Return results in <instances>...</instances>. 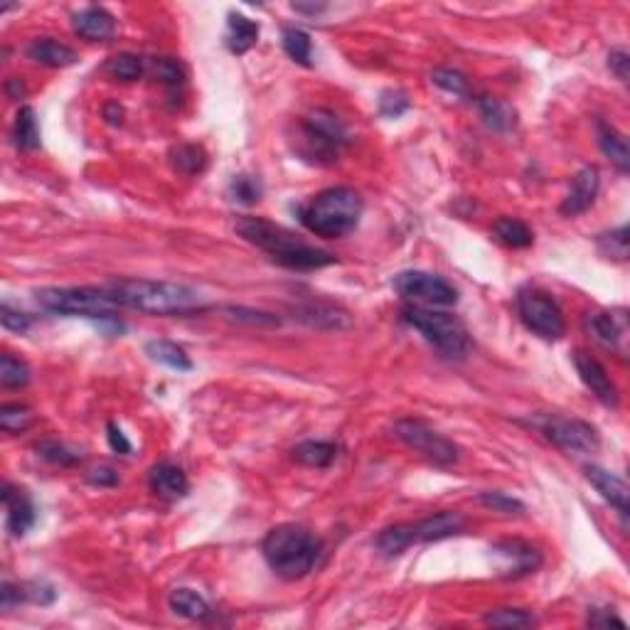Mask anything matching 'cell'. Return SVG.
Instances as JSON below:
<instances>
[{"mask_svg": "<svg viewBox=\"0 0 630 630\" xmlns=\"http://www.w3.org/2000/svg\"><path fill=\"white\" fill-rule=\"evenodd\" d=\"M104 72H107L108 76L118 79V82H136V79H141L143 72H146V62H143V57H138V55L124 52V55H117V57L108 59L107 65H104Z\"/></svg>", "mask_w": 630, "mask_h": 630, "instance_id": "d6a6232c", "label": "cell"}, {"mask_svg": "<svg viewBox=\"0 0 630 630\" xmlns=\"http://www.w3.org/2000/svg\"><path fill=\"white\" fill-rule=\"evenodd\" d=\"M30 367L23 362V360H17V357H13L10 352H5V355L0 357V384L5 387V390H20V387H25L27 381H30Z\"/></svg>", "mask_w": 630, "mask_h": 630, "instance_id": "e575fe53", "label": "cell"}, {"mask_svg": "<svg viewBox=\"0 0 630 630\" xmlns=\"http://www.w3.org/2000/svg\"><path fill=\"white\" fill-rule=\"evenodd\" d=\"M483 623L493 625V628H530L537 621H534V615L520 611V608H498V611L485 614Z\"/></svg>", "mask_w": 630, "mask_h": 630, "instance_id": "8d00e7d4", "label": "cell"}, {"mask_svg": "<svg viewBox=\"0 0 630 630\" xmlns=\"http://www.w3.org/2000/svg\"><path fill=\"white\" fill-rule=\"evenodd\" d=\"M432 82L443 92L453 94V97H468V79L456 69H448V66L433 69Z\"/></svg>", "mask_w": 630, "mask_h": 630, "instance_id": "60d3db41", "label": "cell"}, {"mask_svg": "<svg viewBox=\"0 0 630 630\" xmlns=\"http://www.w3.org/2000/svg\"><path fill=\"white\" fill-rule=\"evenodd\" d=\"M514 303H517V313H520V320L527 330L539 335L542 340L564 338V313H562L559 303L552 299V293L539 289V286H523L514 296Z\"/></svg>", "mask_w": 630, "mask_h": 630, "instance_id": "ba28073f", "label": "cell"}, {"mask_svg": "<svg viewBox=\"0 0 630 630\" xmlns=\"http://www.w3.org/2000/svg\"><path fill=\"white\" fill-rule=\"evenodd\" d=\"M401 320L412 325L416 332H422L423 340L446 360H463L471 352L468 330L456 315L439 313L433 308L404 306L401 308Z\"/></svg>", "mask_w": 630, "mask_h": 630, "instance_id": "5b68a950", "label": "cell"}, {"mask_svg": "<svg viewBox=\"0 0 630 630\" xmlns=\"http://www.w3.org/2000/svg\"><path fill=\"white\" fill-rule=\"evenodd\" d=\"M394 436L401 443H407L409 448H414L416 453H422L426 461H432L433 465H441V468L458 463V456H461L453 441L446 439L443 433L432 429L422 419H399L394 423Z\"/></svg>", "mask_w": 630, "mask_h": 630, "instance_id": "30bf717a", "label": "cell"}, {"mask_svg": "<svg viewBox=\"0 0 630 630\" xmlns=\"http://www.w3.org/2000/svg\"><path fill=\"white\" fill-rule=\"evenodd\" d=\"M409 111V99L407 94L394 92V89H387L381 92L380 97V117L384 118H399L401 114Z\"/></svg>", "mask_w": 630, "mask_h": 630, "instance_id": "7bdbcfd3", "label": "cell"}, {"mask_svg": "<svg viewBox=\"0 0 630 630\" xmlns=\"http://www.w3.org/2000/svg\"><path fill=\"white\" fill-rule=\"evenodd\" d=\"M148 488L160 500L175 503L190 493V481L180 465L173 463V461H160L148 471Z\"/></svg>", "mask_w": 630, "mask_h": 630, "instance_id": "d6986e66", "label": "cell"}, {"mask_svg": "<svg viewBox=\"0 0 630 630\" xmlns=\"http://www.w3.org/2000/svg\"><path fill=\"white\" fill-rule=\"evenodd\" d=\"M86 481L97 485V488H114L118 483V472L111 465H97L86 472Z\"/></svg>", "mask_w": 630, "mask_h": 630, "instance_id": "bcb514c9", "label": "cell"}, {"mask_svg": "<svg viewBox=\"0 0 630 630\" xmlns=\"http://www.w3.org/2000/svg\"><path fill=\"white\" fill-rule=\"evenodd\" d=\"M170 608L173 614L183 615L188 621H205L212 614L208 601L192 589H175L170 594Z\"/></svg>", "mask_w": 630, "mask_h": 630, "instance_id": "f546056e", "label": "cell"}, {"mask_svg": "<svg viewBox=\"0 0 630 630\" xmlns=\"http://www.w3.org/2000/svg\"><path fill=\"white\" fill-rule=\"evenodd\" d=\"M478 503L488 507V510H493V513H503V514L524 513V505L520 503V500L513 498V495H507V493H498V490H485V493H481V495H478Z\"/></svg>", "mask_w": 630, "mask_h": 630, "instance_id": "ab89813d", "label": "cell"}, {"mask_svg": "<svg viewBox=\"0 0 630 630\" xmlns=\"http://www.w3.org/2000/svg\"><path fill=\"white\" fill-rule=\"evenodd\" d=\"M628 66H630V55L625 50H611L608 55V69L614 72L621 82H628Z\"/></svg>", "mask_w": 630, "mask_h": 630, "instance_id": "7dc6e473", "label": "cell"}, {"mask_svg": "<svg viewBox=\"0 0 630 630\" xmlns=\"http://www.w3.org/2000/svg\"><path fill=\"white\" fill-rule=\"evenodd\" d=\"M475 107H478L483 124L488 126L490 131L507 133L514 126V121H517L514 108L507 101L498 99V97H478Z\"/></svg>", "mask_w": 630, "mask_h": 630, "instance_id": "cb8c5ba5", "label": "cell"}, {"mask_svg": "<svg viewBox=\"0 0 630 630\" xmlns=\"http://www.w3.org/2000/svg\"><path fill=\"white\" fill-rule=\"evenodd\" d=\"M35 451H37V456L40 458H45V461H50V463L55 465H62V468H69V465H76L82 461V456H79L76 451L66 448L65 443H59V441H40V443L35 446Z\"/></svg>", "mask_w": 630, "mask_h": 630, "instance_id": "f35d334b", "label": "cell"}, {"mask_svg": "<svg viewBox=\"0 0 630 630\" xmlns=\"http://www.w3.org/2000/svg\"><path fill=\"white\" fill-rule=\"evenodd\" d=\"M537 429L542 436L554 443L556 448H562L566 453L581 456V453H596L601 446L598 432L589 422L581 419H569V416H544L539 419Z\"/></svg>", "mask_w": 630, "mask_h": 630, "instance_id": "8fae6325", "label": "cell"}, {"mask_svg": "<svg viewBox=\"0 0 630 630\" xmlns=\"http://www.w3.org/2000/svg\"><path fill=\"white\" fill-rule=\"evenodd\" d=\"M0 323L10 332H27L30 330V325H33V318L27 313H23V310H13L8 303H3V306H0Z\"/></svg>", "mask_w": 630, "mask_h": 630, "instance_id": "ee69618b", "label": "cell"}, {"mask_svg": "<svg viewBox=\"0 0 630 630\" xmlns=\"http://www.w3.org/2000/svg\"><path fill=\"white\" fill-rule=\"evenodd\" d=\"M598 251L604 254L605 259H614V261H625L628 259V227L623 224L614 232H605L598 237Z\"/></svg>", "mask_w": 630, "mask_h": 630, "instance_id": "74e56055", "label": "cell"}, {"mask_svg": "<svg viewBox=\"0 0 630 630\" xmlns=\"http://www.w3.org/2000/svg\"><path fill=\"white\" fill-rule=\"evenodd\" d=\"M104 118H107L111 126H121L124 124V108L118 107L117 101H111L104 107Z\"/></svg>", "mask_w": 630, "mask_h": 630, "instance_id": "681fc988", "label": "cell"}, {"mask_svg": "<svg viewBox=\"0 0 630 630\" xmlns=\"http://www.w3.org/2000/svg\"><path fill=\"white\" fill-rule=\"evenodd\" d=\"M35 300L40 308L57 315H69V318H92V320H107V323H118V306L117 300L108 296L104 289H76V286H47V289L35 290Z\"/></svg>", "mask_w": 630, "mask_h": 630, "instance_id": "8992f818", "label": "cell"}, {"mask_svg": "<svg viewBox=\"0 0 630 630\" xmlns=\"http://www.w3.org/2000/svg\"><path fill=\"white\" fill-rule=\"evenodd\" d=\"M586 330L591 338L614 350V352H625V338H628V323L623 310H596L586 315Z\"/></svg>", "mask_w": 630, "mask_h": 630, "instance_id": "5bb4252c", "label": "cell"}, {"mask_svg": "<svg viewBox=\"0 0 630 630\" xmlns=\"http://www.w3.org/2000/svg\"><path fill=\"white\" fill-rule=\"evenodd\" d=\"M574 367H576L581 381L586 384V390H589L601 404H605V407H618V387H615L611 374L605 372V367L598 362L596 357L584 352V350H576V352H574Z\"/></svg>", "mask_w": 630, "mask_h": 630, "instance_id": "4fadbf2b", "label": "cell"}, {"mask_svg": "<svg viewBox=\"0 0 630 630\" xmlns=\"http://www.w3.org/2000/svg\"><path fill=\"white\" fill-rule=\"evenodd\" d=\"M107 439H108V446H111V451L114 453H118V456H128L133 451L131 441L126 439V433L121 432V426L114 422L107 423Z\"/></svg>", "mask_w": 630, "mask_h": 630, "instance_id": "f6af8a7d", "label": "cell"}, {"mask_svg": "<svg viewBox=\"0 0 630 630\" xmlns=\"http://www.w3.org/2000/svg\"><path fill=\"white\" fill-rule=\"evenodd\" d=\"M412 544H414L412 523H399L391 524V527H384V530L377 534V539H374V549H377L381 556H387V559H394V556L404 554Z\"/></svg>", "mask_w": 630, "mask_h": 630, "instance_id": "d4e9b609", "label": "cell"}, {"mask_svg": "<svg viewBox=\"0 0 630 630\" xmlns=\"http://www.w3.org/2000/svg\"><path fill=\"white\" fill-rule=\"evenodd\" d=\"M72 27L79 37L89 42H107L117 33V20L108 10L99 5H89V8L79 10L72 15Z\"/></svg>", "mask_w": 630, "mask_h": 630, "instance_id": "ffe728a7", "label": "cell"}, {"mask_svg": "<svg viewBox=\"0 0 630 630\" xmlns=\"http://www.w3.org/2000/svg\"><path fill=\"white\" fill-rule=\"evenodd\" d=\"M153 75L158 76V82L168 84V86H178V84L185 82V69L183 65L173 57H156L153 59Z\"/></svg>", "mask_w": 630, "mask_h": 630, "instance_id": "b9f144b4", "label": "cell"}, {"mask_svg": "<svg viewBox=\"0 0 630 630\" xmlns=\"http://www.w3.org/2000/svg\"><path fill=\"white\" fill-rule=\"evenodd\" d=\"M259 40V23L249 20L241 13H229L227 17V35H224V45L232 55H247V52L257 45Z\"/></svg>", "mask_w": 630, "mask_h": 630, "instance_id": "603a6c76", "label": "cell"}, {"mask_svg": "<svg viewBox=\"0 0 630 630\" xmlns=\"http://www.w3.org/2000/svg\"><path fill=\"white\" fill-rule=\"evenodd\" d=\"M290 8L296 10V13H308V15H320L328 5H323V3H293Z\"/></svg>", "mask_w": 630, "mask_h": 630, "instance_id": "816d5d0a", "label": "cell"}, {"mask_svg": "<svg viewBox=\"0 0 630 630\" xmlns=\"http://www.w3.org/2000/svg\"><path fill=\"white\" fill-rule=\"evenodd\" d=\"M170 166L183 175H199L208 168V153L198 143H178L168 153Z\"/></svg>", "mask_w": 630, "mask_h": 630, "instance_id": "f1b7e54d", "label": "cell"}, {"mask_svg": "<svg viewBox=\"0 0 630 630\" xmlns=\"http://www.w3.org/2000/svg\"><path fill=\"white\" fill-rule=\"evenodd\" d=\"M589 625H594V628H611V625L625 628V621L618 618L614 611H608V608H598V611H594L589 615Z\"/></svg>", "mask_w": 630, "mask_h": 630, "instance_id": "c3c4849f", "label": "cell"}, {"mask_svg": "<svg viewBox=\"0 0 630 630\" xmlns=\"http://www.w3.org/2000/svg\"><path fill=\"white\" fill-rule=\"evenodd\" d=\"M27 59H33L35 65L62 69V66L76 65L79 55H76L69 45H65V42L52 40V37H42V40H33L27 45Z\"/></svg>", "mask_w": 630, "mask_h": 630, "instance_id": "7402d4cb", "label": "cell"}, {"mask_svg": "<svg viewBox=\"0 0 630 630\" xmlns=\"http://www.w3.org/2000/svg\"><path fill=\"white\" fill-rule=\"evenodd\" d=\"M348 131L342 121L328 108H315L299 124L296 150L310 163L330 166L338 160L340 150L348 146Z\"/></svg>", "mask_w": 630, "mask_h": 630, "instance_id": "52a82bcc", "label": "cell"}, {"mask_svg": "<svg viewBox=\"0 0 630 630\" xmlns=\"http://www.w3.org/2000/svg\"><path fill=\"white\" fill-rule=\"evenodd\" d=\"M237 232L241 239L254 244L257 249L269 254L271 261L286 266L290 271H315V269H323L338 261L330 251L310 247L306 241H300L296 234L289 232L286 227L261 219V217H241L237 222Z\"/></svg>", "mask_w": 630, "mask_h": 630, "instance_id": "7a4b0ae2", "label": "cell"}, {"mask_svg": "<svg viewBox=\"0 0 630 630\" xmlns=\"http://www.w3.org/2000/svg\"><path fill=\"white\" fill-rule=\"evenodd\" d=\"M394 290L412 306L448 308L458 303V289L439 274L429 271H401L391 281Z\"/></svg>", "mask_w": 630, "mask_h": 630, "instance_id": "9c48e42d", "label": "cell"}, {"mask_svg": "<svg viewBox=\"0 0 630 630\" xmlns=\"http://www.w3.org/2000/svg\"><path fill=\"white\" fill-rule=\"evenodd\" d=\"M598 188H601V175H598V168L584 166L579 173L574 175L569 195H566L564 202L559 205V212H562L564 217L584 215V212L596 202Z\"/></svg>", "mask_w": 630, "mask_h": 630, "instance_id": "2e32d148", "label": "cell"}, {"mask_svg": "<svg viewBox=\"0 0 630 630\" xmlns=\"http://www.w3.org/2000/svg\"><path fill=\"white\" fill-rule=\"evenodd\" d=\"M13 143L17 150L40 148V124L33 107H20L13 121Z\"/></svg>", "mask_w": 630, "mask_h": 630, "instance_id": "484cf974", "label": "cell"}, {"mask_svg": "<svg viewBox=\"0 0 630 630\" xmlns=\"http://www.w3.org/2000/svg\"><path fill=\"white\" fill-rule=\"evenodd\" d=\"M281 45L283 52H286L296 65H313V42H310V35H308L306 30H300V27H286L281 33Z\"/></svg>", "mask_w": 630, "mask_h": 630, "instance_id": "1f68e13d", "label": "cell"}, {"mask_svg": "<svg viewBox=\"0 0 630 630\" xmlns=\"http://www.w3.org/2000/svg\"><path fill=\"white\" fill-rule=\"evenodd\" d=\"M0 498H3L5 507H8V517H5L8 532L13 537H25L27 532L33 530L35 520H37L33 498L27 495V490L15 488V485H10V483L3 485Z\"/></svg>", "mask_w": 630, "mask_h": 630, "instance_id": "ac0fdd59", "label": "cell"}, {"mask_svg": "<svg viewBox=\"0 0 630 630\" xmlns=\"http://www.w3.org/2000/svg\"><path fill=\"white\" fill-rule=\"evenodd\" d=\"M490 552L505 579H523L542 566V552L523 539H500L490 547Z\"/></svg>", "mask_w": 630, "mask_h": 630, "instance_id": "7c38bea8", "label": "cell"}, {"mask_svg": "<svg viewBox=\"0 0 630 630\" xmlns=\"http://www.w3.org/2000/svg\"><path fill=\"white\" fill-rule=\"evenodd\" d=\"M365 202L360 192L348 185L328 188L310 198L306 205L299 208V219L308 232L323 239H338L345 234L355 232L362 219Z\"/></svg>", "mask_w": 630, "mask_h": 630, "instance_id": "3957f363", "label": "cell"}, {"mask_svg": "<svg viewBox=\"0 0 630 630\" xmlns=\"http://www.w3.org/2000/svg\"><path fill=\"white\" fill-rule=\"evenodd\" d=\"M146 355L158 362V365H166L170 370H178V372H190L192 370V360L190 355L185 352L178 342L170 340H150L146 345Z\"/></svg>", "mask_w": 630, "mask_h": 630, "instance_id": "83f0119b", "label": "cell"}, {"mask_svg": "<svg viewBox=\"0 0 630 630\" xmlns=\"http://www.w3.org/2000/svg\"><path fill=\"white\" fill-rule=\"evenodd\" d=\"M594 128H596V143H598V148H601V153L614 163L618 173L628 175L630 150H628L625 136H623L618 128H614L611 124H605L604 118H596V121H594Z\"/></svg>", "mask_w": 630, "mask_h": 630, "instance_id": "44dd1931", "label": "cell"}, {"mask_svg": "<svg viewBox=\"0 0 630 630\" xmlns=\"http://www.w3.org/2000/svg\"><path fill=\"white\" fill-rule=\"evenodd\" d=\"M493 232H495L498 241H503L510 249H527L534 241V234H532L530 227L523 219H514V217H500L495 227H493Z\"/></svg>", "mask_w": 630, "mask_h": 630, "instance_id": "4dcf8cb0", "label": "cell"}, {"mask_svg": "<svg viewBox=\"0 0 630 630\" xmlns=\"http://www.w3.org/2000/svg\"><path fill=\"white\" fill-rule=\"evenodd\" d=\"M261 554L276 576L299 581L318 566L323 544L303 524H279L261 542Z\"/></svg>", "mask_w": 630, "mask_h": 630, "instance_id": "277c9868", "label": "cell"}, {"mask_svg": "<svg viewBox=\"0 0 630 630\" xmlns=\"http://www.w3.org/2000/svg\"><path fill=\"white\" fill-rule=\"evenodd\" d=\"M35 416L30 407L13 401V404H3L0 407V429L5 433H23L33 426Z\"/></svg>", "mask_w": 630, "mask_h": 630, "instance_id": "836d02e7", "label": "cell"}, {"mask_svg": "<svg viewBox=\"0 0 630 630\" xmlns=\"http://www.w3.org/2000/svg\"><path fill=\"white\" fill-rule=\"evenodd\" d=\"M465 527H468V520L461 513H456V510H441V513H433L429 517H423V520L412 523L414 544L458 537V534H463Z\"/></svg>", "mask_w": 630, "mask_h": 630, "instance_id": "9a60e30c", "label": "cell"}, {"mask_svg": "<svg viewBox=\"0 0 630 630\" xmlns=\"http://www.w3.org/2000/svg\"><path fill=\"white\" fill-rule=\"evenodd\" d=\"M5 94H8L10 99H23V97H25V84L20 82L17 76H13V79H8V84H5Z\"/></svg>", "mask_w": 630, "mask_h": 630, "instance_id": "f907efd6", "label": "cell"}, {"mask_svg": "<svg viewBox=\"0 0 630 630\" xmlns=\"http://www.w3.org/2000/svg\"><path fill=\"white\" fill-rule=\"evenodd\" d=\"M264 195V185L254 175H234L229 183V198L239 205H257Z\"/></svg>", "mask_w": 630, "mask_h": 630, "instance_id": "d590c367", "label": "cell"}, {"mask_svg": "<svg viewBox=\"0 0 630 630\" xmlns=\"http://www.w3.org/2000/svg\"><path fill=\"white\" fill-rule=\"evenodd\" d=\"M118 308H131L148 315H188L205 308L198 290L183 283L153 281V279H114L104 283Z\"/></svg>", "mask_w": 630, "mask_h": 630, "instance_id": "6da1fadb", "label": "cell"}, {"mask_svg": "<svg viewBox=\"0 0 630 630\" xmlns=\"http://www.w3.org/2000/svg\"><path fill=\"white\" fill-rule=\"evenodd\" d=\"M584 475H586V481L596 488L598 495H601L608 505L614 507L615 513L623 517V523H625L630 510L628 483L623 481L621 475H615V472L601 468V465H586V468H584Z\"/></svg>", "mask_w": 630, "mask_h": 630, "instance_id": "e0dca14e", "label": "cell"}, {"mask_svg": "<svg viewBox=\"0 0 630 630\" xmlns=\"http://www.w3.org/2000/svg\"><path fill=\"white\" fill-rule=\"evenodd\" d=\"M338 458V443L332 441H303L293 448V461L308 468H328Z\"/></svg>", "mask_w": 630, "mask_h": 630, "instance_id": "4316f807", "label": "cell"}]
</instances>
